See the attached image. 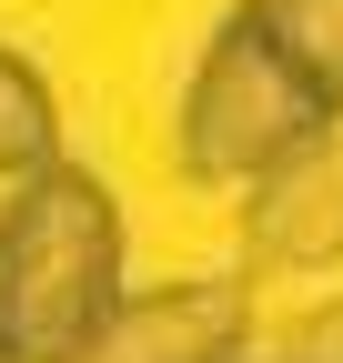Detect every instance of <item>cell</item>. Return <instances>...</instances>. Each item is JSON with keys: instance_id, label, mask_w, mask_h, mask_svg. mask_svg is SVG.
<instances>
[{"instance_id": "cell-8", "label": "cell", "mask_w": 343, "mask_h": 363, "mask_svg": "<svg viewBox=\"0 0 343 363\" xmlns=\"http://www.w3.org/2000/svg\"><path fill=\"white\" fill-rule=\"evenodd\" d=\"M232 363H242V353H232Z\"/></svg>"}, {"instance_id": "cell-1", "label": "cell", "mask_w": 343, "mask_h": 363, "mask_svg": "<svg viewBox=\"0 0 343 363\" xmlns=\"http://www.w3.org/2000/svg\"><path fill=\"white\" fill-rule=\"evenodd\" d=\"M121 293V202L101 172L51 162L0 192V363H81Z\"/></svg>"}, {"instance_id": "cell-6", "label": "cell", "mask_w": 343, "mask_h": 363, "mask_svg": "<svg viewBox=\"0 0 343 363\" xmlns=\"http://www.w3.org/2000/svg\"><path fill=\"white\" fill-rule=\"evenodd\" d=\"M51 162H61V101H51V81L0 40V192L30 182V172H51Z\"/></svg>"}, {"instance_id": "cell-7", "label": "cell", "mask_w": 343, "mask_h": 363, "mask_svg": "<svg viewBox=\"0 0 343 363\" xmlns=\"http://www.w3.org/2000/svg\"><path fill=\"white\" fill-rule=\"evenodd\" d=\"M273 363H343V293L313 303V313H293V333H283Z\"/></svg>"}, {"instance_id": "cell-3", "label": "cell", "mask_w": 343, "mask_h": 363, "mask_svg": "<svg viewBox=\"0 0 343 363\" xmlns=\"http://www.w3.org/2000/svg\"><path fill=\"white\" fill-rule=\"evenodd\" d=\"M242 242L273 272H333L343 262V121L313 131L303 152H283L242 192Z\"/></svg>"}, {"instance_id": "cell-4", "label": "cell", "mask_w": 343, "mask_h": 363, "mask_svg": "<svg viewBox=\"0 0 343 363\" xmlns=\"http://www.w3.org/2000/svg\"><path fill=\"white\" fill-rule=\"evenodd\" d=\"M242 333L252 313L232 283H162V293H121V313L81 363H232Z\"/></svg>"}, {"instance_id": "cell-2", "label": "cell", "mask_w": 343, "mask_h": 363, "mask_svg": "<svg viewBox=\"0 0 343 363\" xmlns=\"http://www.w3.org/2000/svg\"><path fill=\"white\" fill-rule=\"evenodd\" d=\"M313 131H333V121L303 101V81L223 11V30L202 40V61L182 81V111H172V162H182V182H202V192H252Z\"/></svg>"}, {"instance_id": "cell-5", "label": "cell", "mask_w": 343, "mask_h": 363, "mask_svg": "<svg viewBox=\"0 0 343 363\" xmlns=\"http://www.w3.org/2000/svg\"><path fill=\"white\" fill-rule=\"evenodd\" d=\"M232 21L303 81V101L323 121H343V0H242Z\"/></svg>"}]
</instances>
